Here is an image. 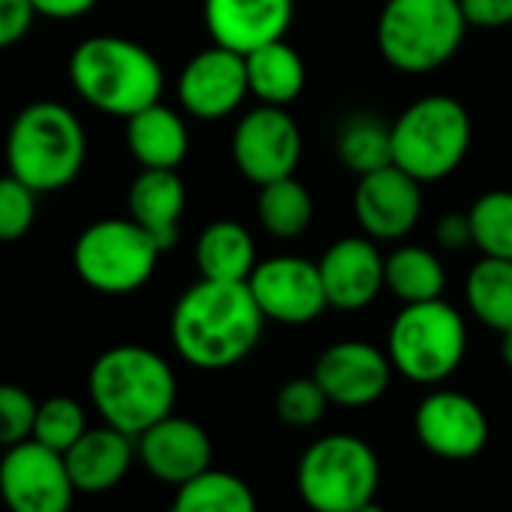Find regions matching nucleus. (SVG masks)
Wrapping results in <instances>:
<instances>
[{
  "instance_id": "1",
  "label": "nucleus",
  "mask_w": 512,
  "mask_h": 512,
  "mask_svg": "<svg viewBox=\"0 0 512 512\" xmlns=\"http://www.w3.org/2000/svg\"><path fill=\"white\" fill-rule=\"evenodd\" d=\"M263 311L247 281L199 278L172 308L175 353L199 371H223L247 359L263 335Z\"/></svg>"
},
{
  "instance_id": "2",
  "label": "nucleus",
  "mask_w": 512,
  "mask_h": 512,
  "mask_svg": "<svg viewBox=\"0 0 512 512\" xmlns=\"http://www.w3.org/2000/svg\"><path fill=\"white\" fill-rule=\"evenodd\" d=\"M88 395L106 425L139 437L172 413L178 380L160 353L139 344H118L94 359Z\"/></svg>"
},
{
  "instance_id": "3",
  "label": "nucleus",
  "mask_w": 512,
  "mask_h": 512,
  "mask_svg": "<svg viewBox=\"0 0 512 512\" xmlns=\"http://www.w3.org/2000/svg\"><path fill=\"white\" fill-rule=\"evenodd\" d=\"M73 91L103 115L130 118L163 97V67L136 40L97 34L82 40L67 64Z\"/></svg>"
},
{
  "instance_id": "4",
  "label": "nucleus",
  "mask_w": 512,
  "mask_h": 512,
  "mask_svg": "<svg viewBox=\"0 0 512 512\" xmlns=\"http://www.w3.org/2000/svg\"><path fill=\"white\" fill-rule=\"evenodd\" d=\"M7 172L40 196L70 187L88 157V136L79 115L55 100L28 103L7 130Z\"/></svg>"
},
{
  "instance_id": "5",
  "label": "nucleus",
  "mask_w": 512,
  "mask_h": 512,
  "mask_svg": "<svg viewBox=\"0 0 512 512\" xmlns=\"http://www.w3.org/2000/svg\"><path fill=\"white\" fill-rule=\"evenodd\" d=\"M467 28L461 0H386L377 52L398 73H431L455 58Z\"/></svg>"
},
{
  "instance_id": "6",
  "label": "nucleus",
  "mask_w": 512,
  "mask_h": 512,
  "mask_svg": "<svg viewBox=\"0 0 512 512\" xmlns=\"http://www.w3.org/2000/svg\"><path fill=\"white\" fill-rule=\"evenodd\" d=\"M473 124L449 94H428L410 103L392 124V163L419 184L449 178L467 157Z\"/></svg>"
},
{
  "instance_id": "7",
  "label": "nucleus",
  "mask_w": 512,
  "mask_h": 512,
  "mask_svg": "<svg viewBox=\"0 0 512 512\" xmlns=\"http://www.w3.org/2000/svg\"><path fill=\"white\" fill-rule=\"evenodd\" d=\"M386 353L410 383L437 386L455 374L467 353L464 317L443 299L404 305L389 326Z\"/></svg>"
},
{
  "instance_id": "8",
  "label": "nucleus",
  "mask_w": 512,
  "mask_h": 512,
  "mask_svg": "<svg viewBox=\"0 0 512 512\" xmlns=\"http://www.w3.org/2000/svg\"><path fill=\"white\" fill-rule=\"evenodd\" d=\"M160 253L163 247L133 217H103L79 232L73 269L103 296H130L154 278Z\"/></svg>"
},
{
  "instance_id": "9",
  "label": "nucleus",
  "mask_w": 512,
  "mask_h": 512,
  "mask_svg": "<svg viewBox=\"0 0 512 512\" xmlns=\"http://www.w3.org/2000/svg\"><path fill=\"white\" fill-rule=\"evenodd\" d=\"M296 482L314 512H353L374 500L380 461L362 437L326 434L305 449Z\"/></svg>"
},
{
  "instance_id": "10",
  "label": "nucleus",
  "mask_w": 512,
  "mask_h": 512,
  "mask_svg": "<svg viewBox=\"0 0 512 512\" xmlns=\"http://www.w3.org/2000/svg\"><path fill=\"white\" fill-rule=\"evenodd\" d=\"M73 497L64 455L40 440L16 443L0 458V500L10 512H70Z\"/></svg>"
},
{
  "instance_id": "11",
  "label": "nucleus",
  "mask_w": 512,
  "mask_h": 512,
  "mask_svg": "<svg viewBox=\"0 0 512 512\" xmlns=\"http://www.w3.org/2000/svg\"><path fill=\"white\" fill-rule=\"evenodd\" d=\"M302 160V130L284 106L260 103L232 130V163L250 184L287 178Z\"/></svg>"
},
{
  "instance_id": "12",
  "label": "nucleus",
  "mask_w": 512,
  "mask_h": 512,
  "mask_svg": "<svg viewBox=\"0 0 512 512\" xmlns=\"http://www.w3.org/2000/svg\"><path fill=\"white\" fill-rule=\"evenodd\" d=\"M247 287L263 317L281 326H308L329 308L320 266L305 256H272L256 263Z\"/></svg>"
},
{
  "instance_id": "13",
  "label": "nucleus",
  "mask_w": 512,
  "mask_h": 512,
  "mask_svg": "<svg viewBox=\"0 0 512 512\" xmlns=\"http://www.w3.org/2000/svg\"><path fill=\"white\" fill-rule=\"evenodd\" d=\"M353 214L368 238L401 241L422 217V184L395 163L368 172L356 181Z\"/></svg>"
},
{
  "instance_id": "14",
  "label": "nucleus",
  "mask_w": 512,
  "mask_h": 512,
  "mask_svg": "<svg viewBox=\"0 0 512 512\" xmlns=\"http://www.w3.org/2000/svg\"><path fill=\"white\" fill-rule=\"evenodd\" d=\"M416 437L419 443L446 461L476 458L488 443V416L464 392L437 389L416 407Z\"/></svg>"
},
{
  "instance_id": "15",
  "label": "nucleus",
  "mask_w": 512,
  "mask_h": 512,
  "mask_svg": "<svg viewBox=\"0 0 512 512\" xmlns=\"http://www.w3.org/2000/svg\"><path fill=\"white\" fill-rule=\"evenodd\" d=\"M389 353L365 341H338L326 347L314 365V380L326 392L329 404L338 407H371L380 401L392 380Z\"/></svg>"
},
{
  "instance_id": "16",
  "label": "nucleus",
  "mask_w": 512,
  "mask_h": 512,
  "mask_svg": "<svg viewBox=\"0 0 512 512\" xmlns=\"http://www.w3.org/2000/svg\"><path fill=\"white\" fill-rule=\"evenodd\" d=\"M247 94L250 88L244 55L229 52L223 46L202 49L184 64L178 76V100L184 112L199 121H220L232 115Z\"/></svg>"
},
{
  "instance_id": "17",
  "label": "nucleus",
  "mask_w": 512,
  "mask_h": 512,
  "mask_svg": "<svg viewBox=\"0 0 512 512\" xmlns=\"http://www.w3.org/2000/svg\"><path fill=\"white\" fill-rule=\"evenodd\" d=\"M317 266L329 308L362 311L386 290V256L368 235L338 238Z\"/></svg>"
},
{
  "instance_id": "18",
  "label": "nucleus",
  "mask_w": 512,
  "mask_h": 512,
  "mask_svg": "<svg viewBox=\"0 0 512 512\" xmlns=\"http://www.w3.org/2000/svg\"><path fill=\"white\" fill-rule=\"evenodd\" d=\"M202 16L214 46L250 55L287 37L296 19V0H205Z\"/></svg>"
},
{
  "instance_id": "19",
  "label": "nucleus",
  "mask_w": 512,
  "mask_h": 512,
  "mask_svg": "<svg viewBox=\"0 0 512 512\" xmlns=\"http://www.w3.org/2000/svg\"><path fill=\"white\" fill-rule=\"evenodd\" d=\"M136 455L154 479L184 485L211 467V437L199 422L169 413L136 437Z\"/></svg>"
},
{
  "instance_id": "20",
  "label": "nucleus",
  "mask_w": 512,
  "mask_h": 512,
  "mask_svg": "<svg viewBox=\"0 0 512 512\" xmlns=\"http://www.w3.org/2000/svg\"><path fill=\"white\" fill-rule=\"evenodd\" d=\"M133 440L136 437L124 434V431H118L112 425L88 428L64 452V461H67V470H70V479H73L76 491L100 494V491L115 488L130 473V464H133V455H136Z\"/></svg>"
},
{
  "instance_id": "21",
  "label": "nucleus",
  "mask_w": 512,
  "mask_h": 512,
  "mask_svg": "<svg viewBox=\"0 0 512 512\" xmlns=\"http://www.w3.org/2000/svg\"><path fill=\"white\" fill-rule=\"evenodd\" d=\"M184 205H187V190L175 169H142L127 193L130 217L145 232H151L163 250L175 247L178 241Z\"/></svg>"
},
{
  "instance_id": "22",
  "label": "nucleus",
  "mask_w": 512,
  "mask_h": 512,
  "mask_svg": "<svg viewBox=\"0 0 512 512\" xmlns=\"http://www.w3.org/2000/svg\"><path fill=\"white\" fill-rule=\"evenodd\" d=\"M127 148L142 169H178L190 148L187 124L178 112L154 103L127 118Z\"/></svg>"
},
{
  "instance_id": "23",
  "label": "nucleus",
  "mask_w": 512,
  "mask_h": 512,
  "mask_svg": "<svg viewBox=\"0 0 512 512\" xmlns=\"http://www.w3.org/2000/svg\"><path fill=\"white\" fill-rule=\"evenodd\" d=\"M244 67L250 94L266 106L287 109L290 103L299 100L308 82L305 61L287 40H275L269 46L253 49L250 55H244Z\"/></svg>"
},
{
  "instance_id": "24",
  "label": "nucleus",
  "mask_w": 512,
  "mask_h": 512,
  "mask_svg": "<svg viewBox=\"0 0 512 512\" xmlns=\"http://www.w3.org/2000/svg\"><path fill=\"white\" fill-rule=\"evenodd\" d=\"M196 269L208 281H247L256 269L253 235L238 220H214L196 241Z\"/></svg>"
},
{
  "instance_id": "25",
  "label": "nucleus",
  "mask_w": 512,
  "mask_h": 512,
  "mask_svg": "<svg viewBox=\"0 0 512 512\" xmlns=\"http://www.w3.org/2000/svg\"><path fill=\"white\" fill-rule=\"evenodd\" d=\"M386 290L404 305L443 299L446 269L440 256L419 244H401L386 256Z\"/></svg>"
},
{
  "instance_id": "26",
  "label": "nucleus",
  "mask_w": 512,
  "mask_h": 512,
  "mask_svg": "<svg viewBox=\"0 0 512 512\" xmlns=\"http://www.w3.org/2000/svg\"><path fill=\"white\" fill-rule=\"evenodd\" d=\"M467 308L470 314L494 329L497 335L512 329V260H494V256H482V260L470 269L464 284Z\"/></svg>"
},
{
  "instance_id": "27",
  "label": "nucleus",
  "mask_w": 512,
  "mask_h": 512,
  "mask_svg": "<svg viewBox=\"0 0 512 512\" xmlns=\"http://www.w3.org/2000/svg\"><path fill=\"white\" fill-rule=\"evenodd\" d=\"M256 220L275 238H299L308 232L314 220V199L308 187L296 181V175L269 181L260 187V196H256Z\"/></svg>"
},
{
  "instance_id": "28",
  "label": "nucleus",
  "mask_w": 512,
  "mask_h": 512,
  "mask_svg": "<svg viewBox=\"0 0 512 512\" xmlns=\"http://www.w3.org/2000/svg\"><path fill=\"white\" fill-rule=\"evenodd\" d=\"M169 512H256V497L241 476L208 467L178 485Z\"/></svg>"
},
{
  "instance_id": "29",
  "label": "nucleus",
  "mask_w": 512,
  "mask_h": 512,
  "mask_svg": "<svg viewBox=\"0 0 512 512\" xmlns=\"http://www.w3.org/2000/svg\"><path fill=\"white\" fill-rule=\"evenodd\" d=\"M335 151L356 178L392 166V127L368 112L350 115L338 130Z\"/></svg>"
},
{
  "instance_id": "30",
  "label": "nucleus",
  "mask_w": 512,
  "mask_h": 512,
  "mask_svg": "<svg viewBox=\"0 0 512 512\" xmlns=\"http://www.w3.org/2000/svg\"><path fill=\"white\" fill-rule=\"evenodd\" d=\"M473 247L494 260H512V190L482 193L470 211Z\"/></svg>"
},
{
  "instance_id": "31",
  "label": "nucleus",
  "mask_w": 512,
  "mask_h": 512,
  "mask_svg": "<svg viewBox=\"0 0 512 512\" xmlns=\"http://www.w3.org/2000/svg\"><path fill=\"white\" fill-rule=\"evenodd\" d=\"M85 431H88V416L76 398L52 395V398L40 401L37 422H34V440H40L43 446L64 455Z\"/></svg>"
},
{
  "instance_id": "32",
  "label": "nucleus",
  "mask_w": 512,
  "mask_h": 512,
  "mask_svg": "<svg viewBox=\"0 0 512 512\" xmlns=\"http://www.w3.org/2000/svg\"><path fill=\"white\" fill-rule=\"evenodd\" d=\"M37 199H40V193L34 187H28L22 178H16L10 172L0 178V241L4 244L19 241L34 229Z\"/></svg>"
},
{
  "instance_id": "33",
  "label": "nucleus",
  "mask_w": 512,
  "mask_h": 512,
  "mask_svg": "<svg viewBox=\"0 0 512 512\" xmlns=\"http://www.w3.org/2000/svg\"><path fill=\"white\" fill-rule=\"evenodd\" d=\"M329 398L314 377H299L281 386L275 398L278 419L290 428H311L326 416Z\"/></svg>"
},
{
  "instance_id": "34",
  "label": "nucleus",
  "mask_w": 512,
  "mask_h": 512,
  "mask_svg": "<svg viewBox=\"0 0 512 512\" xmlns=\"http://www.w3.org/2000/svg\"><path fill=\"white\" fill-rule=\"evenodd\" d=\"M40 401L16 383H0V446L10 449L34 437Z\"/></svg>"
},
{
  "instance_id": "35",
  "label": "nucleus",
  "mask_w": 512,
  "mask_h": 512,
  "mask_svg": "<svg viewBox=\"0 0 512 512\" xmlns=\"http://www.w3.org/2000/svg\"><path fill=\"white\" fill-rule=\"evenodd\" d=\"M37 19L31 0H0V49L22 43Z\"/></svg>"
},
{
  "instance_id": "36",
  "label": "nucleus",
  "mask_w": 512,
  "mask_h": 512,
  "mask_svg": "<svg viewBox=\"0 0 512 512\" xmlns=\"http://www.w3.org/2000/svg\"><path fill=\"white\" fill-rule=\"evenodd\" d=\"M461 10L470 28L500 31L512 25V0H461Z\"/></svg>"
},
{
  "instance_id": "37",
  "label": "nucleus",
  "mask_w": 512,
  "mask_h": 512,
  "mask_svg": "<svg viewBox=\"0 0 512 512\" xmlns=\"http://www.w3.org/2000/svg\"><path fill=\"white\" fill-rule=\"evenodd\" d=\"M434 235H437L440 247H446V250H461V247L473 244L470 217H467V214H458V211H449V214H443L440 223L434 226Z\"/></svg>"
},
{
  "instance_id": "38",
  "label": "nucleus",
  "mask_w": 512,
  "mask_h": 512,
  "mask_svg": "<svg viewBox=\"0 0 512 512\" xmlns=\"http://www.w3.org/2000/svg\"><path fill=\"white\" fill-rule=\"evenodd\" d=\"M37 16L52 19V22H73L88 16L100 0H31Z\"/></svg>"
},
{
  "instance_id": "39",
  "label": "nucleus",
  "mask_w": 512,
  "mask_h": 512,
  "mask_svg": "<svg viewBox=\"0 0 512 512\" xmlns=\"http://www.w3.org/2000/svg\"><path fill=\"white\" fill-rule=\"evenodd\" d=\"M500 359H503V365L512 371V329L500 335Z\"/></svg>"
},
{
  "instance_id": "40",
  "label": "nucleus",
  "mask_w": 512,
  "mask_h": 512,
  "mask_svg": "<svg viewBox=\"0 0 512 512\" xmlns=\"http://www.w3.org/2000/svg\"><path fill=\"white\" fill-rule=\"evenodd\" d=\"M353 512H386L380 503H374V500H368V503H362L359 509H353Z\"/></svg>"
}]
</instances>
